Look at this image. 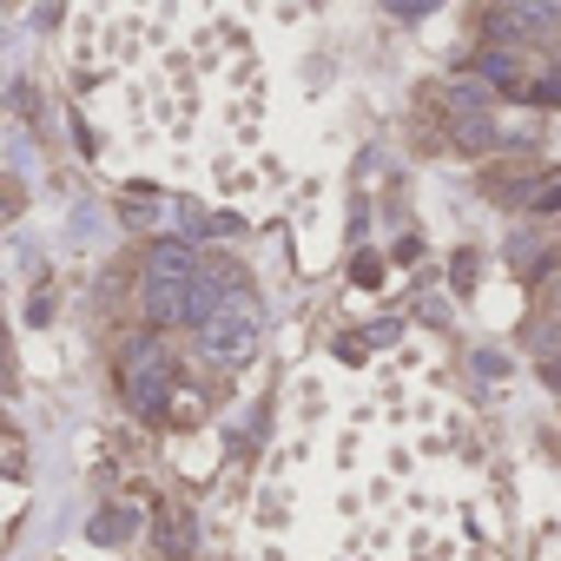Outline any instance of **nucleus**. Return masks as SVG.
Segmentation results:
<instances>
[{
    "instance_id": "obj_11",
    "label": "nucleus",
    "mask_w": 561,
    "mask_h": 561,
    "mask_svg": "<svg viewBox=\"0 0 561 561\" xmlns=\"http://www.w3.org/2000/svg\"><path fill=\"white\" fill-rule=\"evenodd\" d=\"M397 14H423V8H436V0H390Z\"/></svg>"
},
{
    "instance_id": "obj_2",
    "label": "nucleus",
    "mask_w": 561,
    "mask_h": 561,
    "mask_svg": "<svg viewBox=\"0 0 561 561\" xmlns=\"http://www.w3.org/2000/svg\"><path fill=\"white\" fill-rule=\"evenodd\" d=\"M185 324L198 331L205 357L238 370L257 357V298L238 285V277H218V264H198L192 277V305H185Z\"/></svg>"
},
{
    "instance_id": "obj_4",
    "label": "nucleus",
    "mask_w": 561,
    "mask_h": 561,
    "mask_svg": "<svg viewBox=\"0 0 561 561\" xmlns=\"http://www.w3.org/2000/svg\"><path fill=\"white\" fill-rule=\"evenodd\" d=\"M119 377H126V397L146 410V416H159L165 410V383H172V357L159 351V344H133L126 357H119Z\"/></svg>"
},
{
    "instance_id": "obj_9",
    "label": "nucleus",
    "mask_w": 561,
    "mask_h": 561,
    "mask_svg": "<svg viewBox=\"0 0 561 561\" xmlns=\"http://www.w3.org/2000/svg\"><path fill=\"white\" fill-rule=\"evenodd\" d=\"M469 285H476V251L456 257V291H469Z\"/></svg>"
},
{
    "instance_id": "obj_10",
    "label": "nucleus",
    "mask_w": 561,
    "mask_h": 561,
    "mask_svg": "<svg viewBox=\"0 0 561 561\" xmlns=\"http://www.w3.org/2000/svg\"><path fill=\"white\" fill-rule=\"evenodd\" d=\"M0 211H21V192H14L8 179H0Z\"/></svg>"
},
{
    "instance_id": "obj_6",
    "label": "nucleus",
    "mask_w": 561,
    "mask_h": 561,
    "mask_svg": "<svg viewBox=\"0 0 561 561\" xmlns=\"http://www.w3.org/2000/svg\"><path fill=\"white\" fill-rule=\"evenodd\" d=\"M535 211H561V172H541V179H528V192H522Z\"/></svg>"
},
{
    "instance_id": "obj_3",
    "label": "nucleus",
    "mask_w": 561,
    "mask_h": 561,
    "mask_svg": "<svg viewBox=\"0 0 561 561\" xmlns=\"http://www.w3.org/2000/svg\"><path fill=\"white\" fill-rule=\"evenodd\" d=\"M192 277H198V257L185 244H152V257H146V318L152 324H179L185 318Z\"/></svg>"
},
{
    "instance_id": "obj_8",
    "label": "nucleus",
    "mask_w": 561,
    "mask_h": 561,
    "mask_svg": "<svg viewBox=\"0 0 561 561\" xmlns=\"http://www.w3.org/2000/svg\"><path fill=\"white\" fill-rule=\"evenodd\" d=\"M14 100H21V119H27V126H34V133H41V93H34V87H21V93H14Z\"/></svg>"
},
{
    "instance_id": "obj_5",
    "label": "nucleus",
    "mask_w": 561,
    "mask_h": 561,
    "mask_svg": "<svg viewBox=\"0 0 561 561\" xmlns=\"http://www.w3.org/2000/svg\"><path fill=\"white\" fill-rule=\"evenodd\" d=\"M152 541H159V561H192V515H185L179 502H165Z\"/></svg>"
},
{
    "instance_id": "obj_1",
    "label": "nucleus",
    "mask_w": 561,
    "mask_h": 561,
    "mask_svg": "<svg viewBox=\"0 0 561 561\" xmlns=\"http://www.w3.org/2000/svg\"><path fill=\"white\" fill-rule=\"evenodd\" d=\"M244 561H495L482 449L436 364L305 370Z\"/></svg>"
},
{
    "instance_id": "obj_7",
    "label": "nucleus",
    "mask_w": 561,
    "mask_h": 561,
    "mask_svg": "<svg viewBox=\"0 0 561 561\" xmlns=\"http://www.w3.org/2000/svg\"><path fill=\"white\" fill-rule=\"evenodd\" d=\"M126 535H133V515H119V508L93 522V541H126Z\"/></svg>"
}]
</instances>
